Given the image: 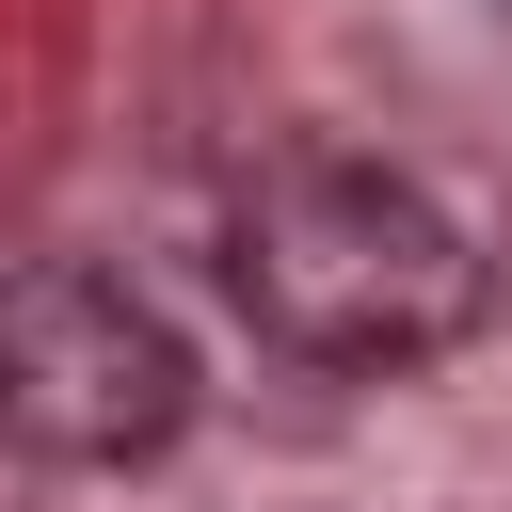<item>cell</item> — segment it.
Here are the masks:
<instances>
[{"label": "cell", "instance_id": "obj_1", "mask_svg": "<svg viewBox=\"0 0 512 512\" xmlns=\"http://www.w3.org/2000/svg\"><path fill=\"white\" fill-rule=\"evenodd\" d=\"M224 288L304 368H432L480 336V240L352 144L256 160V192L224 208Z\"/></svg>", "mask_w": 512, "mask_h": 512}, {"label": "cell", "instance_id": "obj_2", "mask_svg": "<svg viewBox=\"0 0 512 512\" xmlns=\"http://www.w3.org/2000/svg\"><path fill=\"white\" fill-rule=\"evenodd\" d=\"M192 432V336L96 272V256H32L0 272V448L16 464H144Z\"/></svg>", "mask_w": 512, "mask_h": 512}]
</instances>
